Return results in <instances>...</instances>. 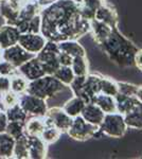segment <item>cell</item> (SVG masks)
I'll list each match as a JSON object with an SVG mask.
<instances>
[{"instance_id": "1", "label": "cell", "mask_w": 142, "mask_h": 159, "mask_svg": "<svg viewBox=\"0 0 142 159\" xmlns=\"http://www.w3.org/2000/svg\"><path fill=\"white\" fill-rule=\"evenodd\" d=\"M40 17V33L47 40H77L90 32V21L81 16L80 4L72 0H56L42 7Z\"/></svg>"}, {"instance_id": "2", "label": "cell", "mask_w": 142, "mask_h": 159, "mask_svg": "<svg viewBox=\"0 0 142 159\" xmlns=\"http://www.w3.org/2000/svg\"><path fill=\"white\" fill-rule=\"evenodd\" d=\"M98 46L113 64L120 67L134 66V57L139 49L119 31V28H113L109 36Z\"/></svg>"}, {"instance_id": "3", "label": "cell", "mask_w": 142, "mask_h": 159, "mask_svg": "<svg viewBox=\"0 0 142 159\" xmlns=\"http://www.w3.org/2000/svg\"><path fill=\"white\" fill-rule=\"evenodd\" d=\"M66 86L58 81L54 75L45 74L42 78L30 81L28 84L27 93L33 94L40 99L48 100L64 91Z\"/></svg>"}, {"instance_id": "4", "label": "cell", "mask_w": 142, "mask_h": 159, "mask_svg": "<svg viewBox=\"0 0 142 159\" xmlns=\"http://www.w3.org/2000/svg\"><path fill=\"white\" fill-rule=\"evenodd\" d=\"M99 129L104 136L112 138H122L128 127L124 121L123 115L116 111L112 114H105Z\"/></svg>"}, {"instance_id": "5", "label": "cell", "mask_w": 142, "mask_h": 159, "mask_svg": "<svg viewBox=\"0 0 142 159\" xmlns=\"http://www.w3.org/2000/svg\"><path fill=\"white\" fill-rule=\"evenodd\" d=\"M59 53V48L57 43L52 40H47L46 45L35 56L42 64L46 74L53 75L54 72L58 69L59 65L57 55Z\"/></svg>"}, {"instance_id": "6", "label": "cell", "mask_w": 142, "mask_h": 159, "mask_svg": "<svg viewBox=\"0 0 142 159\" xmlns=\"http://www.w3.org/2000/svg\"><path fill=\"white\" fill-rule=\"evenodd\" d=\"M98 129H99V126L87 122L80 115V116L74 117L72 119V123L69 129L67 130V134L73 140L86 141L90 138H94Z\"/></svg>"}, {"instance_id": "7", "label": "cell", "mask_w": 142, "mask_h": 159, "mask_svg": "<svg viewBox=\"0 0 142 159\" xmlns=\"http://www.w3.org/2000/svg\"><path fill=\"white\" fill-rule=\"evenodd\" d=\"M18 103L21 106V108L27 112L30 117H45L46 112L48 110L47 100L40 99L30 93H24L19 96Z\"/></svg>"}, {"instance_id": "8", "label": "cell", "mask_w": 142, "mask_h": 159, "mask_svg": "<svg viewBox=\"0 0 142 159\" xmlns=\"http://www.w3.org/2000/svg\"><path fill=\"white\" fill-rule=\"evenodd\" d=\"M72 119L69 115H67V112L63 109V107L54 106L51 108H48L46 116L44 117L45 120V125H54L57 129L61 130L62 134L67 133V130L69 129Z\"/></svg>"}, {"instance_id": "9", "label": "cell", "mask_w": 142, "mask_h": 159, "mask_svg": "<svg viewBox=\"0 0 142 159\" xmlns=\"http://www.w3.org/2000/svg\"><path fill=\"white\" fill-rule=\"evenodd\" d=\"M46 43L47 38L42 33H24L20 34L18 40V45H20L25 51L33 55L37 54L44 48Z\"/></svg>"}, {"instance_id": "10", "label": "cell", "mask_w": 142, "mask_h": 159, "mask_svg": "<svg viewBox=\"0 0 142 159\" xmlns=\"http://www.w3.org/2000/svg\"><path fill=\"white\" fill-rule=\"evenodd\" d=\"M33 54H31L28 51H25L20 45H13L7 49L2 50V60L11 63L14 67L18 68L22 64L29 61L31 57H33Z\"/></svg>"}, {"instance_id": "11", "label": "cell", "mask_w": 142, "mask_h": 159, "mask_svg": "<svg viewBox=\"0 0 142 159\" xmlns=\"http://www.w3.org/2000/svg\"><path fill=\"white\" fill-rule=\"evenodd\" d=\"M22 4L24 2L21 0H1L0 1V15L7 25H15Z\"/></svg>"}, {"instance_id": "12", "label": "cell", "mask_w": 142, "mask_h": 159, "mask_svg": "<svg viewBox=\"0 0 142 159\" xmlns=\"http://www.w3.org/2000/svg\"><path fill=\"white\" fill-rule=\"evenodd\" d=\"M101 79L102 75L100 74H87L83 88L77 97L82 98L86 103H90L92 99L101 92Z\"/></svg>"}, {"instance_id": "13", "label": "cell", "mask_w": 142, "mask_h": 159, "mask_svg": "<svg viewBox=\"0 0 142 159\" xmlns=\"http://www.w3.org/2000/svg\"><path fill=\"white\" fill-rule=\"evenodd\" d=\"M17 70L20 75L25 78L29 82L38 78H42V76L46 74L42 64L36 58L35 55L33 57H31L29 61H27L25 63L22 64L21 66H19L17 68Z\"/></svg>"}, {"instance_id": "14", "label": "cell", "mask_w": 142, "mask_h": 159, "mask_svg": "<svg viewBox=\"0 0 142 159\" xmlns=\"http://www.w3.org/2000/svg\"><path fill=\"white\" fill-rule=\"evenodd\" d=\"M94 19L99 20L101 22H104L109 25L110 28H118L119 17L116 9L106 1L95 11Z\"/></svg>"}, {"instance_id": "15", "label": "cell", "mask_w": 142, "mask_h": 159, "mask_svg": "<svg viewBox=\"0 0 142 159\" xmlns=\"http://www.w3.org/2000/svg\"><path fill=\"white\" fill-rule=\"evenodd\" d=\"M27 141L29 159H44L47 157L48 144L42 139V137L27 135Z\"/></svg>"}, {"instance_id": "16", "label": "cell", "mask_w": 142, "mask_h": 159, "mask_svg": "<svg viewBox=\"0 0 142 159\" xmlns=\"http://www.w3.org/2000/svg\"><path fill=\"white\" fill-rule=\"evenodd\" d=\"M20 32L13 25H7L0 27V49L3 50L18 43Z\"/></svg>"}, {"instance_id": "17", "label": "cell", "mask_w": 142, "mask_h": 159, "mask_svg": "<svg viewBox=\"0 0 142 159\" xmlns=\"http://www.w3.org/2000/svg\"><path fill=\"white\" fill-rule=\"evenodd\" d=\"M81 116L87 122L97 125V126H100L103 119H104L105 112L94 103H87L84 106L83 110H82Z\"/></svg>"}, {"instance_id": "18", "label": "cell", "mask_w": 142, "mask_h": 159, "mask_svg": "<svg viewBox=\"0 0 142 159\" xmlns=\"http://www.w3.org/2000/svg\"><path fill=\"white\" fill-rule=\"evenodd\" d=\"M112 29L113 28H110L108 25L101 22L97 19L90 20V32H91L94 40L97 45H100L101 43L104 42L109 36Z\"/></svg>"}, {"instance_id": "19", "label": "cell", "mask_w": 142, "mask_h": 159, "mask_svg": "<svg viewBox=\"0 0 142 159\" xmlns=\"http://www.w3.org/2000/svg\"><path fill=\"white\" fill-rule=\"evenodd\" d=\"M127 127L134 129H142V103L138 102L133 109L123 115Z\"/></svg>"}, {"instance_id": "20", "label": "cell", "mask_w": 142, "mask_h": 159, "mask_svg": "<svg viewBox=\"0 0 142 159\" xmlns=\"http://www.w3.org/2000/svg\"><path fill=\"white\" fill-rule=\"evenodd\" d=\"M57 45L59 51L71 55L72 57H76V56H86V50L77 40H63V42L57 43Z\"/></svg>"}, {"instance_id": "21", "label": "cell", "mask_w": 142, "mask_h": 159, "mask_svg": "<svg viewBox=\"0 0 142 159\" xmlns=\"http://www.w3.org/2000/svg\"><path fill=\"white\" fill-rule=\"evenodd\" d=\"M116 107H117V112L121 115H125L134 108V106L138 103V100L134 96H125L122 93H117L115 97Z\"/></svg>"}, {"instance_id": "22", "label": "cell", "mask_w": 142, "mask_h": 159, "mask_svg": "<svg viewBox=\"0 0 142 159\" xmlns=\"http://www.w3.org/2000/svg\"><path fill=\"white\" fill-rule=\"evenodd\" d=\"M90 103H94L95 105H98L105 114H112V112L117 111L115 98L112 96H107V94L102 93V92L98 93L92 99V101Z\"/></svg>"}, {"instance_id": "23", "label": "cell", "mask_w": 142, "mask_h": 159, "mask_svg": "<svg viewBox=\"0 0 142 159\" xmlns=\"http://www.w3.org/2000/svg\"><path fill=\"white\" fill-rule=\"evenodd\" d=\"M46 125L44 117H30L25 121V134L28 136H38V137H40Z\"/></svg>"}, {"instance_id": "24", "label": "cell", "mask_w": 142, "mask_h": 159, "mask_svg": "<svg viewBox=\"0 0 142 159\" xmlns=\"http://www.w3.org/2000/svg\"><path fill=\"white\" fill-rule=\"evenodd\" d=\"M105 2V0H83L80 4V13L84 19L92 20L94 19L95 11Z\"/></svg>"}, {"instance_id": "25", "label": "cell", "mask_w": 142, "mask_h": 159, "mask_svg": "<svg viewBox=\"0 0 142 159\" xmlns=\"http://www.w3.org/2000/svg\"><path fill=\"white\" fill-rule=\"evenodd\" d=\"M15 139L7 133H0V158H13Z\"/></svg>"}, {"instance_id": "26", "label": "cell", "mask_w": 142, "mask_h": 159, "mask_svg": "<svg viewBox=\"0 0 142 159\" xmlns=\"http://www.w3.org/2000/svg\"><path fill=\"white\" fill-rule=\"evenodd\" d=\"M42 7L37 2V0H33V1L25 2L22 4L21 9L19 12V16L17 20H25V21H30L31 19L37 14L40 13Z\"/></svg>"}, {"instance_id": "27", "label": "cell", "mask_w": 142, "mask_h": 159, "mask_svg": "<svg viewBox=\"0 0 142 159\" xmlns=\"http://www.w3.org/2000/svg\"><path fill=\"white\" fill-rule=\"evenodd\" d=\"M87 103L82 98L73 96L71 99H69L68 101L64 104L63 109L67 112V115H69L71 118H74L81 115L82 110H83L84 106Z\"/></svg>"}, {"instance_id": "28", "label": "cell", "mask_w": 142, "mask_h": 159, "mask_svg": "<svg viewBox=\"0 0 142 159\" xmlns=\"http://www.w3.org/2000/svg\"><path fill=\"white\" fill-rule=\"evenodd\" d=\"M13 158L15 159H29V151H28L27 135H22L21 137L15 139Z\"/></svg>"}, {"instance_id": "29", "label": "cell", "mask_w": 142, "mask_h": 159, "mask_svg": "<svg viewBox=\"0 0 142 159\" xmlns=\"http://www.w3.org/2000/svg\"><path fill=\"white\" fill-rule=\"evenodd\" d=\"M70 67L73 70L76 76L87 75L89 73V64L87 56H76V57H73Z\"/></svg>"}, {"instance_id": "30", "label": "cell", "mask_w": 142, "mask_h": 159, "mask_svg": "<svg viewBox=\"0 0 142 159\" xmlns=\"http://www.w3.org/2000/svg\"><path fill=\"white\" fill-rule=\"evenodd\" d=\"M6 115L9 121H18V122H25L29 119V116L27 112L21 108L19 103L13 105L6 110Z\"/></svg>"}, {"instance_id": "31", "label": "cell", "mask_w": 142, "mask_h": 159, "mask_svg": "<svg viewBox=\"0 0 142 159\" xmlns=\"http://www.w3.org/2000/svg\"><path fill=\"white\" fill-rule=\"evenodd\" d=\"M61 83H63L66 87H69L73 79L76 78L73 70L71 69L70 66H59L57 70L53 74Z\"/></svg>"}, {"instance_id": "32", "label": "cell", "mask_w": 142, "mask_h": 159, "mask_svg": "<svg viewBox=\"0 0 142 159\" xmlns=\"http://www.w3.org/2000/svg\"><path fill=\"white\" fill-rule=\"evenodd\" d=\"M10 79H11V90L13 92H15L18 96H21L27 92L28 84H29V81L27 79L20 75L19 73Z\"/></svg>"}, {"instance_id": "33", "label": "cell", "mask_w": 142, "mask_h": 159, "mask_svg": "<svg viewBox=\"0 0 142 159\" xmlns=\"http://www.w3.org/2000/svg\"><path fill=\"white\" fill-rule=\"evenodd\" d=\"M61 135H62L61 130L56 129L54 125H48V126L45 127V129H44V132L42 133L40 137H42V139L45 141L48 145H50V144L55 143L56 141L59 139Z\"/></svg>"}, {"instance_id": "34", "label": "cell", "mask_w": 142, "mask_h": 159, "mask_svg": "<svg viewBox=\"0 0 142 159\" xmlns=\"http://www.w3.org/2000/svg\"><path fill=\"white\" fill-rule=\"evenodd\" d=\"M101 92L107 94V96L115 97L118 93L117 82L110 78L102 75V79H101Z\"/></svg>"}, {"instance_id": "35", "label": "cell", "mask_w": 142, "mask_h": 159, "mask_svg": "<svg viewBox=\"0 0 142 159\" xmlns=\"http://www.w3.org/2000/svg\"><path fill=\"white\" fill-rule=\"evenodd\" d=\"M25 122H18V121H9L6 129V133L10 136H12L14 139L21 137L25 135Z\"/></svg>"}, {"instance_id": "36", "label": "cell", "mask_w": 142, "mask_h": 159, "mask_svg": "<svg viewBox=\"0 0 142 159\" xmlns=\"http://www.w3.org/2000/svg\"><path fill=\"white\" fill-rule=\"evenodd\" d=\"M118 85V93H122L125 96H136L138 85H135L133 83L128 82H117Z\"/></svg>"}, {"instance_id": "37", "label": "cell", "mask_w": 142, "mask_h": 159, "mask_svg": "<svg viewBox=\"0 0 142 159\" xmlns=\"http://www.w3.org/2000/svg\"><path fill=\"white\" fill-rule=\"evenodd\" d=\"M18 74V70L16 67L12 65L11 63L7 61L2 60L0 61V75L7 76V78H12V76Z\"/></svg>"}, {"instance_id": "38", "label": "cell", "mask_w": 142, "mask_h": 159, "mask_svg": "<svg viewBox=\"0 0 142 159\" xmlns=\"http://www.w3.org/2000/svg\"><path fill=\"white\" fill-rule=\"evenodd\" d=\"M18 100H19V96L15 93V92H13L12 90H9L4 92V93H2V101H3L6 108H9V107L13 106V105L17 104Z\"/></svg>"}, {"instance_id": "39", "label": "cell", "mask_w": 142, "mask_h": 159, "mask_svg": "<svg viewBox=\"0 0 142 159\" xmlns=\"http://www.w3.org/2000/svg\"><path fill=\"white\" fill-rule=\"evenodd\" d=\"M40 29H42V17L39 13L29 21L28 33H40Z\"/></svg>"}, {"instance_id": "40", "label": "cell", "mask_w": 142, "mask_h": 159, "mask_svg": "<svg viewBox=\"0 0 142 159\" xmlns=\"http://www.w3.org/2000/svg\"><path fill=\"white\" fill-rule=\"evenodd\" d=\"M57 60H58V63L61 66H71V63H72V57L71 55L67 54L65 52H62L59 51L58 55H57Z\"/></svg>"}, {"instance_id": "41", "label": "cell", "mask_w": 142, "mask_h": 159, "mask_svg": "<svg viewBox=\"0 0 142 159\" xmlns=\"http://www.w3.org/2000/svg\"><path fill=\"white\" fill-rule=\"evenodd\" d=\"M9 90H11V79L0 75V93H4Z\"/></svg>"}, {"instance_id": "42", "label": "cell", "mask_w": 142, "mask_h": 159, "mask_svg": "<svg viewBox=\"0 0 142 159\" xmlns=\"http://www.w3.org/2000/svg\"><path fill=\"white\" fill-rule=\"evenodd\" d=\"M134 66L138 70L142 71V49H138L136 52L135 57H134Z\"/></svg>"}, {"instance_id": "43", "label": "cell", "mask_w": 142, "mask_h": 159, "mask_svg": "<svg viewBox=\"0 0 142 159\" xmlns=\"http://www.w3.org/2000/svg\"><path fill=\"white\" fill-rule=\"evenodd\" d=\"M7 117L6 115V111H0V133H4L7 125Z\"/></svg>"}, {"instance_id": "44", "label": "cell", "mask_w": 142, "mask_h": 159, "mask_svg": "<svg viewBox=\"0 0 142 159\" xmlns=\"http://www.w3.org/2000/svg\"><path fill=\"white\" fill-rule=\"evenodd\" d=\"M136 98L138 100L140 103H142V85L138 86V89H137V92H136Z\"/></svg>"}, {"instance_id": "45", "label": "cell", "mask_w": 142, "mask_h": 159, "mask_svg": "<svg viewBox=\"0 0 142 159\" xmlns=\"http://www.w3.org/2000/svg\"><path fill=\"white\" fill-rule=\"evenodd\" d=\"M54 1H56V0H37V2L39 3V6L42 7H46V6H49V4H51Z\"/></svg>"}, {"instance_id": "46", "label": "cell", "mask_w": 142, "mask_h": 159, "mask_svg": "<svg viewBox=\"0 0 142 159\" xmlns=\"http://www.w3.org/2000/svg\"><path fill=\"white\" fill-rule=\"evenodd\" d=\"M73 2H76V3H77V4H81L82 2H83V0H72Z\"/></svg>"}, {"instance_id": "47", "label": "cell", "mask_w": 142, "mask_h": 159, "mask_svg": "<svg viewBox=\"0 0 142 159\" xmlns=\"http://www.w3.org/2000/svg\"><path fill=\"white\" fill-rule=\"evenodd\" d=\"M2 61V50L0 49V61Z\"/></svg>"}, {"instance_id": "48", "label": "cell", "mask_w": 142, "mask_h": 159, "mask_svg": "<svg viewBox=\"0 0 142 159\" xmlns=\"http://www.w3.org/2000/svg\"><path fill=\"white\" fill-rule=\"evenodd\" d=\"M0 1H1V0H0Z\"/></svg>"}]
</instances>
